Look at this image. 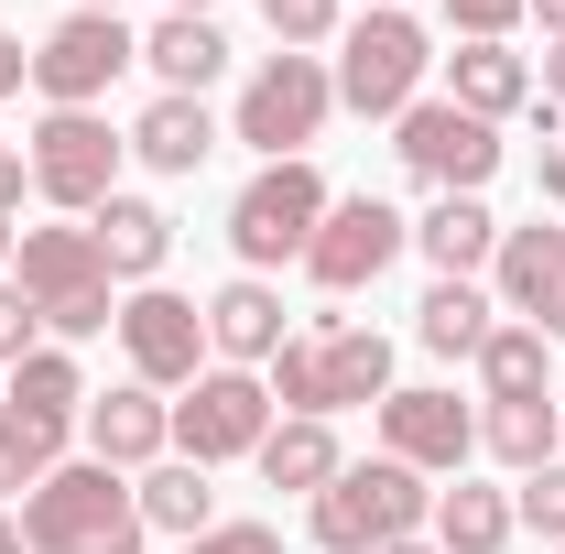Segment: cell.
<instances>
[{
  "instance_id": "4",
  "label": "cell",
  "mask_w": 565,
  "mask_h": 554,
  "mask_svg": "<svg viewBox=\"0 0 565 554\" xmlns=\"http://www.w3.org/2000/svg\"><path fill=\"white\" fill-rule=\"evenodd\" d=\"M424 66H435V44H424L414 11H359L349 33H338V109H359V120H403L424 98Z\"/></svg>"
},
{
  "instance_id": "28",
  "label": "cell",
  "mask_w": 565,
  "mask_h": 554,
  "mask_svg": "<svg viewBox=\"0 0 565 554\" xmlns=\"http://www.w3.org/2000/svg\"><path fill=\"white\" fill-rule=\"evenodd\" d=\"M544 370H555V338L544 327H490V348H479V381H490V403H555L544 392Z\"/></svg>"
},
{
  "instance_id": "17",
  "label": "cell",
  "mask_w": 565,
  "mask_h": 554,
  "mask_svg": "<svg viewBox=\"0 0 565 554\" xmlns=\"http://www.w3.org/2000/svg\"><path fill=\"white\" fill-rule=\"evenodd\" d=\"M500 294H511V316L522 327H544L565 338V228H500Z\"/></svg>"
},
{
  "instance_id": "36",
  "label": "cell",
  "mask_w": 565,
  "mask_h": 554,
  "mask_svg": "<svg viewBox=\"0 0 565 554\" xmlns=\"http://www.w3.org/2000/svg\"><path fill=\"white\" fill-rule=\"evenodd\" d=\"M33 479H44V468H33V457H22V446L0 435V500H33Z\"/></svg>"
},
{
  "instance_id": "32",
  "label": "cell",
  "mask_w": 565,
  "mask_h": 554,
  "mask_svg": "<svg viewBox=\"0 0 565 554\" xmlns=\"http://www.w3.org/2000/svg\"><path fill=\"white\" fill-rule=\"evenodd\" d=\"M33 327H44V316H33V294H22V283H0V370H22V359H33Z\"/></svg>"
},
{
  "instance_id": "23",
  "label": "cell",
  "mask_w": 565,
  "mask_h": 554,
  "mask_svg": "<svg viewBox=\"0 0 565 554\" xmlns=\"http://www.w3.org/2000/svg\"><path fill=\"white\" fill-rule=\"evenodd\" d=\"M446 98L479 109V120H511V109L533 98V55H511V44H457V55H446Z\"/></svg>"
},
{
  "instance_id": "40",
  "label": "cell",
  "mask_w": 565,
  "mask_h": 554,
  "mask_svg": "<svg viewBox=\"0 0 565 554\" xmlns=\"http://www.w3.org/2000/svg\"><path fill=\"white\" fill-rule=\"evenodd\" d=\"M0 554H33V533H22V511H0Z\"/></svg>"
},
{
  "instance_id": "39",
  "label": "cell",
  "mask_w": 565,
  "mask_h": 554,
  "mask_svg": "<svg viewBox=\"0 0 565 554\" xmlns=\"http://www.w3.org/2000/svg\"><path fill=\"white\" fill-rule=\"evenodd\" d=\"M0 196L22 207V152H11V141H0Z\"/></svg>"
},
{
  "instance_id": "44",
  "label": "cell",
  "mask_w": 565,
  "mask_h": 554,
  "mask_svg": "<svg viewBox=\"0 0 565 554\" xmlns=\"http://www.w3.org/2000/svg\"><path fill=\"white\" fill-rule=\"evenodd\" d=\"M76 11H120V0H76Z\"/></svg>"
},
{
  "instance_id": "35",
  "label": "cell",
  "mask_w": 565,
  "mask_h": 554,
  "mask_svg": "<svg viewBox=\"0 0 565 554\" xmlns=\"http://www.w3.org/2000/svg\"><path fill=\"white\" fill-rule=\"evenodd\" d=\"M533 185H544V207H565V131H544V152H533Z\"/></svg>"
},
{
  "instance_id": "7",
  "label": "cell",
  "mask_w": 565,
  "mask_h": 554,
  "mask_svg": "<svg viewBox=\"0 0 565 554\" xmlns=\"http://www.w3.org/2000/svg\"><path fill=\"white\" fill-rule=\"evenodd\" d=\"M120 152H131V131H109L98 109H44V131H33V152H22V174H33L44 207L98 217L109 196H120Z\"/></svg>"
},
{
  "instance_id": "15",
  "label": "cell",
  "mask_w": 565,
  "mask_h": 554,
  "mask_svg": "<svg viewBox=\"0 0 565 554\" xmlns=\"http://www.w3.org/2000/svg\"><path fill=\"white\" fill-rule=\"evenodd\" d=\"M381 457H403L414 479H435V468L457 479V468L479 457V414H468L457 392H392V403H381Z\"/></svg>"
},
{
  "instance_id": "5",
  "label": "cell",
  "mask_w": 565,
  "mask_h": 554,
  "mask_svg": "<svg viewBox=\"0 0 565 554\" xmlns=\"http://www.w3.org/2000/svg\"><path fill=\"white\" fill-rule=\"evenodd\" d=\"M327 174L316 163H262L239 196H228V251L250 262V273H273V262H305L316 251V228H327Z\"/></svg>"
},
{
  "instance_id": "37",
  "label": "cell",
  "mask_w": 565,
  "mask_h": 554,
  "mask_svg": "<svg viewBox=\"0 0 565 554\" xmlns=\"http://www.w3.org/2000/svg\"><path fill=\"white\" fill-rule=\"evenodd\" d=\"M533 98H544V109H565V44H544V66H533Z\"/></svg>"
},
{
  "instance_id": "21",
  "label": "cell",
  "mask_w": 565,
  "mask_h": 554,
  "mask_svg": "<svg viewBox=\"0 0 565 554\" xmlns=\"http://www.w3.org/2000/svg\"><path fill=\"white\" fill-rule=\"evenodd\" d=\"M141 66L163 76V98H196V87L228 66V33H217L207 11H163V22L141 33Z\"/></svg>"
},
{
  "instance_id": "3",
  "label": "cell",
  "mask_w": 565,
  "mask_h": 554,
  "mask_svg": "<svg viewBox=\"0 0 565 554\" xmlns=\"http://www.w3.org/2000/svg\"><path fill=\"white\" fill-rule=\"evenodd\" d=\"M414 522H435V489H424L403 457L338 468V479L305 500V533H316L327 554H381V544H414Z\"/></svg>"
},
{
  "instance_id": "12",
  "label": "cell",
  "mask_w": 565,
  "mask_h": 554,
  "mask_svg": "<svg viewBox=\"0 0 565 554\" xmlns=\"http://www.w3.org/2000/svg\"><path fill=\"white\" fill-rule=\"evenodd\" d=\"M87 414V381H76L66 348H33L22 370H11V392H0V435L33 457V468H66V435Z\"/></svg>"
},
{
  "instance_id": "34",
  "label": "cell",
  "mask_w": 565,
  "mask_h": 554,
  "mask_svg": "<svg viewBox=\"0 0 565 554\" xmlns=\"http://www.w3.org/2000/svg\"><path fill=\"white\" fill-rule=\"evenodd\" d=\"M185 554H282V533L273 522H217V533H196Z\"/></svg>"
},
{
  "instance_id": "27",
  "label": "cell",
  "mask_w": 565,
  "mask_h": 554,
  "mask_svg": "<svg viewBox=\"0 0 565 554\" xmlns=\"http://www.w3.org/2000/svg\"><path fill=\"white\" fill-rule=\"evenodd\" d=\"M511 533H522V511H511V489H435V544L446 554H500L511 544Z\"/></svg>"
},
{
  "instance_id": "33",
  "label": "cell",
  "mask_w": 565,
  "mask_h": 554,
  "mask_svg": "<svg viewBox=\"0 0 565 554\" xmlns=\"http://www.w3.org/2000/svg\"><path fill=\"white\" fill-rule=\"evenodd\" d=\"M522 11H533V0H446V22H457L468 44H500V33H511Z\"/></svg>"
},
{
  "instance_id": "14",
  "label": "cell",
  "mask_w": 565,
  "mask_h": 554,
  "mask_svg": "<svg viewBox=\"0 0 565 554\" xmlns=\"http://www.w3.org/2000/svg\"><path fill=\"white\" fill-rule=\"evenodd\" d=\"M403 239H414V228L381 207V196H338L327 228H316V251H305V273H316V294H359V283H381L403 262Z\"/></svg>"
},
{
  "instance_id": "11",
  "label": "cell",
  "mask_w": 565,
  "mask_h": 554,
  "mask_svg": "<svg viewBox=\"0 0 565 554\" xmlns=\"http://www.w3.org/2000/svg\"><path fill=\"white\" fill-rule=\"evenodd\" d=\"M120 66H141V33L120 11H66V22L33 44V87H44L55 109H98Z\"/></svg>"
},
{
  "instance_id": "42",
  "label": "cell",
  "mask_w": 565,
  "mask_h": 554,
  "mask_svg": "<svg viewBox=\"0 0 565 554\" xmlns=\"http://www.w3.org/2000/svg\"><path fill=\"white\" fill-rule=\"evenodd\" d=\"M11 217H22V207H11V196H0V262H11V239H22V228H11Z\"/></svg>"
},
{
  "instance_id": "18",
  "label": "cell",
  "mask_w": 565,
  "mask_h": 554,
  "mask_svg": "<svg viewBox=\"0 0 565 554\" xmlns=\"http://www.w3.org/2000/svg\"><path fill=\"white\" fill-rule=\"evenodd\" d=\"M207 348H217V370H273L282 359V294L262 273H239L207 305Z\"/></svg>"
},
{
  "instance_id": "30",
  "label": "cell",
  "mask_w": 565,
  "mask_h": 554,
  "mask_svg": "<svg viewBox=\"0 0 565 554\" xmlns=\"http://www.w3.org/2000/svg\"><path fill=\"white\" fill-rule=\"evenodd\" d=\"M511 511H522V533H544V544H565V457H555V468H533V479L511 489Z\"/></svg>"
},
{
  "instance_id": "46",
  "label": "cell",
  "mask_w": 565,
  "mask_h": 554,
  "mask_svg": "<svg viewBox=\"0 0 565 554\" xmlns=\"http://www.w3.org/2000/svg\"><path fill=\"white\" fill-rule=\"evenodd\" d=\"M370 11H392V0H370Z\"/></svg>"
},
{
  "instance_id": "25",
  "label": "cell",
  "mask_w": 565,
  "mask_h": 554,
  "mask_svg": "<svg viewBox=\"0 0 565 554\" xmlns=\"http://www.w3.org/2000/svg\"><path fill=\"white\" fill-rule=\"evenodd\" d=\"M131 152L152 163V174H196L217 152V120H207V98H152L131 120Z\"/></svg>"
},
{
  "instance_id": "6",
  "label": "cell",
  "mask_w": 565,
  "mask_h": 554,
  "mask_svg": "<svg viewBox=\"0 0 565 554\" xmlns=\"http://www.w3.org/2000/svg\"><path fill=\"white\" fill-rule=\"evenodd\" d=\"M11 251H22V294H33V316H44L55 338H98V327H120V305H109V262H98V228H22Z\"/></svg>"
},
{
  "instance_id": "1",
  "label": "cell",
  "mask_w": 565,
  "mask_h": 554,
  "mask_svg": "<svg viewBox=\"0 0 565 554\" xmlns=\"http://www.w3.org/2000/svg\"><path fill=\"white\" fill-rule=\"evenodd\" d=\"M22 533H33V554H141V500H131L120 468L76 457V468H44L33 479Z\"/></svg>"
},
{
  "instance_id": "8",
  "label": "cell",
  "mask_w": 565,
  "mask_h": 554,
  "mask_svg": "<svg viewBox=\"0 0 565 554\" xmlns=\"http://www.w3.org/2000/svg\"><path fill=\"white\" fill-rule=\"evenodd\" d=\"M327 109H338V76L316 66V55H273V66L239 87V120L228 131L250 141L262 163H305V141L327 131Z\"/></svg>"
},
{
  "instance_id": "38",
  "label": "cell",
  "mask_w": 565,
  "mask_h": 554,
  "mask_svg": "<svg viewBox=\"0 0 565 554\" xmlns=\"http://www.w3.org/2000/svg\"><path fill=\"white\" fill-rule=\"evenodd\" d=\"M22 76H33V55H22V33H0V98H11Z\"/></svg>"
},
{
  "instance_id": "19",
  "label": "cell",
  "mask_w": 565,
  "mask_h": 554,
  "mask_svg": "<svg viewBox=\"0 0 565 554\" xmlns=\"http://www.w3.org/2000/svg\"><path fill=\"white\" fill-rule=\"evenodd\" d=\"M131 500H141V533H174V544L217 533V489H207L196 457H152V468L131 479Z\"/></svg>"
},
{
  "instance_id": "43",
  "label": "cell",
  "mask_w": 565,
  "mask_h": 554,
  "mask_svg": "<svg viewBox=\"0 0 565 554\" xmlns=\"http://www.w3.org/2000/svg\"><path fill=\"white\" fill-rule=\"evenodd\" d=\"M381 554H446V544H381Z\"/></svg>"
},
{
  "instance_id": "31",
  "label": "cell",
  "mask_w": 565,
  "mask_h": 554,
  "mask_svg": "<svg viewBox=\"0 0 565 554\" xmlns=\"http://www.w3.org/2000/svg\"><path fill=\"white\" fill-rule=\"evenodd\" d=\"M262 22H273L282 55H305V44H327V33H338V0H262Z\"/></svg>"
},
{
  "instance_id": "10",
  "label": "cell",
  "mask_w": 565,
  "mask_h": 554,
  "mask_svg": "<svg viewBox=\"0 0 565 554\" xmlns=\"http://www.w3.org/2000/svg\"><path fill=\"white\" fill-rule=\"evenodd\" d=\"M392 131H403L392 152L414 163V174L435 185V196H479V185L500 174V120L457 109V98H414V109H403Z\"/></svg>"
},
{
  "instance_id": "22",
  "label": "cell",
  "mask_w": 565,
  "mask_h": 554,
  "mask_svg": "<svg viewBox=\"0 0 565 554\" xmlns=\"http://www.w3.org/2000/svg\"><path fill=\"white\" fill-rule=\"evenodd\" d=\"M87 228H98V262H109V283H152V273H163V251H174V217L152 207V196H109Z\"/></svg>"
},
{
  "instance_id": "2",
  "label": "cell",
  "mask_w": 565,
  "mask_h": 554,
  "mask_svg": "<svg viewBox=\"0 0 565 554\" xmlns=\"http://www.w3.org/2000/svg\"><path fill=\"white\" fill-rule=\"evenodd\" d=\"M273 403H294V414L392 403V338H381V327H349V316H316V338H282Z\"/></svg>"
},
{
  "instance_id": "41",
  "label": "cell",
  "mask_w": 565,
  "mask_h": 554,
  "mask_svg": "<svg viewBox=\"0 0 565 554\" xmlns=\"http://www.w3.org/2000/svg\"><path fill=\"white\" fill-rule=\"evenodd\" d=\"M533 22H544V33H555V44H565V0H533Z\"/></svg>"
},
{
  "instance_id": "45",
  "label": "cell",
  "mask_w": 565,
  "mask_h": 554,
  "mask_svg": "<svg viewBox=\"0 0 565 554\" xmlns=\"http://www.w3.org/2000/svg\"><path fill=\"white\" fill-rule=\"evenodd\" d=\"M174 11H207V0H174Z\"/></svg>"
},
{
  "instance_id": "47",
  "label": "cell",
  "mask_w": 565,
  "mask_h": 554,
  "mask_svg": "<svg viewBox=\"0 0 565 554\" xmlns=\"http://www.w3.org/2000/svg\"><path fill=\"white\" fill-rule=\"evenodd\" d=\"M555 554H565V544H555Z\"/></svg>"
},
{
  "instance_id": "24",
  "label": "cell",
  "mask_w": 565,
  "mask_h": 554,
  "mask_svg": "<svg viewBox=\"0 0 565 554\" xmlns=\"http://www.w3.org/2000/svg\"><path fill=\"white\" fill-rule=\"evenodd\" d=\"M338 468H349V457H338V424L327 414H282L273 435H262V489H305V500H316Z\"/></svg>"
},
{
  "instance_id": "9",
  "label": "cell",
  "mask_w": 565,
  "mask_h": 554,
  "mask_svg": "<svg viewBox=\"0 0 565 554\" xmlns=\"http://www.w3.org/2000/svg\"><path fill=\"white\" fill-rule=\"evenodd\" d=\"M262 435H273V381L262 370H196L185 381V403H174V457H262Z\"/></svg>"
},
{
  "instance_id": "26",
  "label": "cell",
  "mask_w": 565,
  "mask_h": 554,
  "mask_svg": "<svg viewBox=\"0 0 565 554\" xmlns=\"http://www.w3.org/2000/svg\"><path fill=\"white\" fill-rule=\"evenodd\" d=\"M479 446H490L500 468L533 479V468L565 457V403H490V414H479Z\"/></svg>"
},
{
  "instance_id": "29",
  "label": "cell",
  "mask_w": 565,
  "mask_h": 554,
  "mask_svg": "<svg viewBox=\"0 0 565 554\" xmlns=\"http://www.w3.org/2000/svg\"><path fill=\"white\" fill-rule=\"evenodd\" d=\"M414 338L435 348V359H479V348H490V294H479V283H435L414 305Z\"/></svg>"
},
{
  "instance_id": "20",
  "label": "cell",
  "mask_w": 565,
  "mask_h": 554,
  "mask_svg": "<svg viewBox=\"0 0 565 554\" xmlns=\"http://www.w3.org/2000/svg\"><path fill=\"white\" fill-rule=\"evenodd\" d=\"M414 251L435 262V283H468L479 262H500V217L479 207V196H435V207L414 217Z\"/></svg>"
},
{
  "instance_id": "13",
  "label": "cell",
  "mask_w": 565,
  "mask_h": 554,
  "mask_svg": "<svg viewBox=\"0 0 565 554\" xmlns=\"http://www.w3.org/2000/svg\"><path fill=\"white\" fill-rule=\"evenodd\" d=\"M120 348H131V381H141V392H185V381L207 370V305L141 283L131 305H120Z\"/></svg>"
},
{
  "instance_id": "16",
  "label": "cell",
  "mask_w": 565,
  "mask_h": 554,
  "mask_svg": "<svg viewBox=\"0 0 565 554\" xmlns=\"http://www.w3.org/2000/svg\"><path fill=\"white\" fill-rule=\"evenodd\" d=\"M87 457L98 468H120V479H141L152 457H174V403L163 392H141V381H120V392H87Z\"/></svg>"
}]
</instances>
